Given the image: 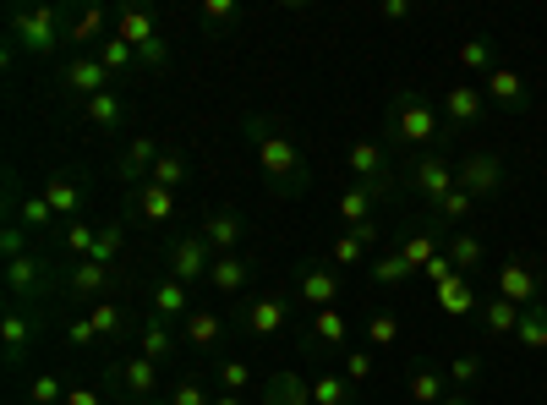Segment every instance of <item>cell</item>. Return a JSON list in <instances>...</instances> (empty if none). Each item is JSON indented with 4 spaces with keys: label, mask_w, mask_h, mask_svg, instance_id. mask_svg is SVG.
<instances>
[{
    "label": "cell",
    "mask_w": 547,
    "mask_h": 405,
    "mask_svg": "<svg viewBox=\"0 0 547 405\" xmlns=\"http://www.w3.org/2000/svg\"><path fill=\"white\" fill-rule=\"evenodd\" d=\"M154 307H159V318H176V312H186V280H165V285H159Z\"/></svg>",
    "instance_id": "30"
},
{
    "label": "cell",
    "mask_w": 547,
    "mask_h": 405,
    "mask_svg": "<svg viewBox=\"0 0 547 405\" xmlns=\"http://www.w3.org/2000/svg\"><path fill=\"white\" fill-rule=\"evenodd\" d=\"M372 241H378V225H356L351 236L334 241V263H356V258H362V252L372 247Z\"/></svg>",
    "instance_id": "21"
},
{
    "label": "cell",
    "mask_w": 547,
    "mask_h": 405,
    "mask_svg": "<svg viewBox=\"0 0 547 405\" xmlns=\"http://www.w3.org/2000/svg\"><path fill=\"white\" fill-rule=\"evenodd\" d=\"M301 302L318 307V312L340 302V269H323V263H318V269H307V280H301Z\"/></svg>",
    "instance_id": "11"
},
{
    "label": "cell",
    "mask_w": 547,
    "mask_h": 405,
    "mask_svg": "<svg viewBox=\"0 0 547 405\" xmlns=\"http://www.w3.org/2000/svg\"><path fill=\"white\" fill-rule=\"evenodd\" d=\"M411 187L422 192L427 203H444L449 192H455V170H449V159L444 154H427L422 165L411 170Z\"/></svg>",
    "instance_id": "8"
},
{
    "label": "cell",
    "mask_w": 547,
    "mask_h": 405,
    "mask_svg": "<svg viewBox=\"0 0 547 405\" xmlns=\"http://www.w3.org/2000/svg\"><path fill=\"white\" fill-rule=\"evenodd\" d=\"M340 214H345V225H351V230H356V225H372V219H367V214H372V192H367V187H351V192L340 198Z\"/></svg>",
    "instance_id": "27"
},
{
    "label": "cell",
    "mask_w": 547,
    "mask_h": 405,
    "mask_svg": "<svg viewBox=\"0 0 547 405\" xmlns=\"http://www.w3.org/2000/svg\"><path fill=\"white\" fill-rule=\"evenodd\" d=\"M214 405H241V400H236V395H219V400H214Z\"/></svg>",
    "instance_id": "60"
},
{
    "label": "cell",
    "mask_w": 547,
    "mask_h": 405,
    "mask_svg": "<svg viewBox=\"0 0 547 405\" xmlns=\"http://www.w3.org/2000/svg\"><path fill=\"white\" fill-rule=\"evenodd\" d=\"M99 61H104V72H110V66H132V61H137V50H132L126 39H104Z\"/></svg>",
    "instance_id": "43"
},
{
    "label": "cell",
    "mask_w": 547,
    "mask_h": 405,
    "mask_svg": "<svg viewBox=\"0 0 547 405\" xmlns=\"http://www.w3.org/2000/svg\"><path fill=\"white\" fill-rule=\"evenodd\" d=\"M137 214L154 219V225H165V219L176 214V198H170V187H143V198H137Z\"/></svg>",
    "instance_id": "22"
},
{
    "label": "cell",
    "mask_w": 547,
    "mask_h": 405,
    "mask_svg": "<svg viewBox=\"0 0 547 405\" xmlns=\"http://www.w3.org/2000/svg\"><path fill=\"white\" fill-rule=\"evenodd\" d=\"M50 400H61V384H55V378H39V384H33V405H50Z\"/></svg>",
    "instance_id": "52"
},
{
    "label": "cell",
    "mask_w": 547,
    "mask_h": 405,
    "mask_svg": "<svg viewBox=\"0 0 547 405\" xmlns=\"http://www.w3.org/2000/svg\"><path fill=\"white\" fill-rule=\"evenodd\" d=\"M28 345V307H11L6 312V356H22Z\"/></svg>",
    "instance_id": "34"
},
{
    "label": "cell",
    "mask_w": 547,
    "mask_h": 405,
    "mask_svg": "<svg viewBox=\"0 0 547 405\" xmlns=\"http://www.w3.org/2000/svg\"><path fill=\"white\" fill-rule=\"evenodd\" d=\"M400 252H405V263H411V269H427V263L438 258V241H433V236H411Z\"/></svg>",
    "instance_id": "37"
},
{
    "label": "cell",
    "mask_w": 547,
    "mask_h": 405,
    "mask_svg": "<svg viewBox=\"0 0 547 405\" xmlns=\"http://www.w3.org/2000/svg\"><path fill=\"white\" fill-rule=\"evenodd\" d=\"M148 159H159V148L148 143V137H137V143H132V159H126V176H132V170H143Z\"/></svg>",
    "instance_id": "46"
},
{
    "label": "cell",
    "mask_w": 547,
    "mask_h": 405,
    "mask_svg": "<svg viewBox=\"0 0 547 405\" xmlns=\"http://www.w3.org/2000/svg\"><path fill=\"white\" fill-rule=\"evenodd\" d=\"M104 280H110V269H104V263H93V258H83V263H77V274H72V291L77 296H93Z\"/></svg>",
    "instance_id": "32"
},
{
    "label": "cell",
    "mask_w": 547,
    "mask_h": 405,
    "mask_svg": "<svg viewBox=\"0 0 547 405\" xmlns=\"http://www.w3.org/2000/svg\"><path fill=\"white\" fill-rule=\"evenodd\" d=\"M66 405H99V395H93V389H72V395H66Z\"/></svg>",
    "instance_id": "58"
},
{
    "label": "cell",
    "mask_w": 547,
    "mask_h": 405,
    "mask_svg": "<svg viewBox=\"0 0 547 405\" xmlns=\"http://www.w3.org/2000/svg\"><path fill=\"white\" fill-rule=\"evenodd\" d=\"M515 345H520V351H547V307H526V312H520Z\"/></svg>",
    "instance_id": "15"
},
{
    "label": "cell",
    "mask_w": 547,
    "mask_h": 405,
    "mask_svg": "<svg viewBox=\"0 0 547 405\" xmlns=\"http://www.w3.org/2000/svg\"><path fill=\"white\" fill-rule=\"evenodd\" d=\"M252 137H258V159H263V176L274 181V187H307V159L296 154V143H290L285 132H274L269 121H252Z\"/></svg>",
    "instance_id": "1"
},
{
    "label": "cell",
    "mask_w": 547,
    "mask_h": 405,
    "mask_svg": "<svg viewBox=\"0 0 547 405\" xmlns=\"http://www.w3.org/2000/svg\"><path fill=\"white\" fill-rule=\"evenodd\" d=\"M6 285H11V296H28L33 285H39V258H11Z\"/></svg>",
    "instance_id": "26"
},
{
    "label": "cell",
    "mask_w": 547,
    "mask_h": 405,
    "mask_svg": "<svg viewBox=\"0 0 547 405\" xmlns=\"http://www.w3.org/2000/svg\"><path fill=\"white\" fill-rule=\"evenodd\" d=\"M186 340L214 345V340H219V318H214V312H192V323H186Z\"/></svg>",
    "instance_id": "39"
},
{
    "label": "cell",
    "mask_w": 547,
    "mask_h": 405,
    "mask_svg": "<svg viewBox=\"0 0 547 405\" xmlns=\"http://www.w3.org/2000/svg\"><path fill=\"white\" fill-rule=\"evenodd\" d=\"M121 115H126V104H121V94H110V88H104L99 99H88V121L93 126H121Z\"/></svg>",
    "instance_id": "24"
},
{
    "label": "cell",
    "mask_w": 547,
    "mask_h": 405,
    "mask_svg": "<svg viewBox=\"0 0 547 405\" xmlns=\"http://www.w3.org/2000/svg\"><path fill=\"white\" fill-rule=\"evenodd\" d=\"M115 247H121V225H104V230H99V241H93V252H88V258H93V263H104V269H110Z\"/></svg>",
    "instance_id": "41"
},
{
    "label": "cell",
    "mask_w": 547,
    "mask_h": 405,
    "mask_svg": "<svg viewBox=\"0 0 547 405\" xmlns=\"http://www.w3.org/2000/svg\"><path fill=\"white\" fill-rule=\"evenodd\" d=\"M389 132L400 137V143H433V137H444V132H438V110L416 94V88H400V94H394Z\"/></svg>",
    "instance_id": "2"
},
{
    "label": "cell",
    "mask_w": 547,
    "mask_h": 405,
    "mask_svg": "<svg viewBox=\"0 0 547 405\" xmlns=\"http://www.w3.org/2000/svg\"><path fill=\"white\" fill-rule=\"evenodd\" d=\"M537 291H542V269L531 258H509L498 269V296L515 307H537Z\"/></svg>",
    "instance_id": "6"
},
{
    "label": "cell",
    "mask_w": 547,
    "mask_h": 405,
    "mask_svg": "<svg viewBox=\"0 0 547 405\" xmlns=\"http://www.w3.org/2000/svg\"><path fill=\"white\" fill-rule=\"evenodd\" d=\"M181 181H186L181 154H159V159H154V187H181Z\"/></svg>",
    "instance_id": "36"
},
{
    "label": "cell",
    "mask_w": 547,
    "mask_h": 405,
    "mask_svg": "<svg viewBox=\"0 0 547 405\" xmlns=\"http://www.w3.org/2000/svg\"><path fill=\"white\" fill-rule=\"evenodd\" d=\"M66 241H72V252H77V258H88V252H93V241H99V236H93L88 225H72V236H66Z\"/></svg>",
    "instance_id": "50"
},
{
    "label": "cell",
    "mask_w": 547,
    "mask_h": 405,
    "mask_svg": "<svg viewBox=\"0 0 547 405\" xmlns=\"http://www.w3.org/2000/svg\"><path fill=\"white\" fill-rule=\"evenodd\" d=\"M165 405H176V400H165Z\"/></svg>",
    "instance_id": "61"
},
{
    "label": "cell",
    "mask_w": 547,
    "mask_h": 405,
    "mask_svg": "<svg viewBox=\"0 0 547 405\" xmlns=\"http://www.w3.org/2000/svg\"><path fill=\"white\" fill-rule=\"evenodd\" d=\"M219 378H225V389H230V395L252 384V373H247V367H241V362H225V373H219Z\"/></svg>",
    "instance_id": "49"
},
{
    "label": "cell",
    "mask_w": 547,
    "mask_h": 405,
    "mask_svg": "<svg viewBox=\"0 0 547 405\" xmlns=\"http://www.w3.org/2000/svg\"><path fill=\"white\" fill-rule=\"evenodd\" d=\"M345 373H351V384H356V378H367V373H372V356H367V351H351V362H345Z\"/></svg>",
    "instance_id": "54"
},
{
    "label": "cell",
    "mask_w": 547,
    "mask_h": 405,
    "mask_svg": "<svg viewBox=\"0 0 547 405\" xmlns=\"http://www.w3.org/2000/svg\"><path fill=\"white\" fill-rule=\"evenodd\" d=\"M285 302H279V296H263V302H252L247 307V323H252V334H274L279 323H285Z\"/></svg>",
    "instance_id": "19"
},
{
    "label": "cell",
    "mask_w": 547,
    "mask_h": 405,
    "mask_svg": "<svg viewBox=\"0 0 547 405\" xmlns=\"http://www.w3.org/2000/svg\"><path fill=\"white\" fill-rule=\"evenodd\" d=\"M476 373H482V356H455V367H449V378H455V384H471Z\"/></svg>",
    "instance_id": "48"
},
{
    "label": "cell",
    "mask_w": 547,
    "mask_h": 405,
    "mask_svg": "<svg viewBox=\"0 0 547 405\" xmlns=\"http://www.w3.org/2000/svg\"><path fill=\"white\" fill-rule=\"evenodd\" d=\"M269 405H312V389L301 378H274L269 384Z\"/></svg>",
    "instance_id": "28"
},
{
    "label": "cell",
    "mask_w": 547,
    "mask_h": 405,
    "mask_svg": "<svg viewBox=\"0 0 547 405\" xmlns=\"http://www.w3.org/2000/svg\"><path fill=\"white\" fill-rule=\"evenodd\" d=\"M115 39L132 44L143 66H159V61H165V39L154 33V17H148V11H121V22H115Z\"/></svg>",
    "instance_id": "4"
},
{
    "label": "cell",
    "mask_w": 547,
    "mask_h": 405,
    "mask_svg": "<svg viewBox=\"0 0 547 405\" xmlns=\"http://www.w3.org/2000/svg\"><path fill=\"white\" fill-rule=\"evenodd\" d=\"M61 11L55 6H39V11H17V39L28 44L33 55H50L55 44H61Z\"/></svg>",
    "instance_id": "5"
},
{
    "label": "cell",
    "mask_w": 547,
    "mask_h": 405,
    "mask_svg": "<svg viewBox=\"0 0 547 405\" xmlns=\"http://www.w3.org/2000/svg\"><path fill=\"white\" fill-rule=\"evenodd\" d=\"M247 263L236 258V252H230V258H214V269H208V280H214V291H241V285H247Z\"/></svg>",
    "instance_id": "20"
},
{
    "label": "cell",
    "mask_w": 547,
    "mask_h": 405,
    "mask_svg": "<svg viewBox=\"0 0 547 405\" xmlns=\"http://www.w3.org/2000/svg\"><path fill=\"white\" fill-rule=\"evenodd\" d=\"M143 356H148V362H165V356H170V334L159 329V323H148V329H143Z\"/></svg>",
    "instance_id": "44"
},
{
    "label": "cell",
    "mask_w": 547,
    "mask_h": 405,
    "mask_svg": "<svg viewBox=\"0 0 547 405\" xmlns=\"http://www.w3.org/2000/svg\"><path fill=\"white\" fill-rule=\"evenodd\" d=\"M444 395H449V389H444V378H438V373H416L411 378V400L416 405H444Z\"/></svg>",
    "instance_id": "33"
},
{
    "label": "cell",
    "mask_w": 547,
    "mask_h": 405,
    "mask_svg": "<svg viewBox=\"0 0 547 405\" xmlns=\"http://www.w3.org/2000/svg\"><path fill=\"white\" fill-rule=\"evenodd\" d=\"M438 302H444V312H476L482 307L471 296V274H449V280L438 285Z\"/></svg>",
    "instance_id": "17"
},
{
    "label": "cell",
    "mask_w": 547,
    "mask_h": 405,
    "mask_svg": "<svg viewBox=\"0 0 547 405\" xmlns=\"http://www.w3.org/2000/svg\"><path fill=\"white\" fill-rule=\"evenodd\" d=\"M455 187L471 192V198H487V192L504 187V159L498 154H471L465 165L455 170Z\"/></svg>",
    "instance_id": "7"
},
{
    "label": "cell",
    "mask_w": 547,
    "mask_h": 405,
    "mask_svg": "<svg viewBox=\"0 0 547 405\" xmlns=\"http://www.w3.org/2000/svg\"><path fill=\"white\" fill-rule=\"evenodd\" d=\"M121 384L132 389L137 400H148V395H154V389H159V378H154V362H148V356H132V362L121 367Z\"/></svg>",
    "instance_id": "18"
},
{
    "label": "cell",
    "mask_w": 547,
    "mask_h": 405,
    "mask_svg": "<svg viewBox=\"0 0 547 405\" xmlns=\"http://www.w3.org/2000/svg\"><path fill=\"white\" fill-rule=\"evenodd\" d=\"M444 115H449V126H476L487 115V99H482V88H471V83H455V88H444Z\"/></svg>",
    "instance_id": "9"
},
{
    "label": "cell",
    "mask_w": 547,
    "mask_h": 405,
    "mask_svg": "<svg viewBox=\"0 0 547 405\" xmlns=\"http://www.w3.org/2000/svg\"><path fill=\"white\" fill-rule=\"evenodd\" d=\"M487 94H493L498 104H509V110H520V104L531 99V88H526V77H520L515 66H493V72H487Z\"/></svg>",
    "instance_id": "12"
},
{
    "label": "cell",
    "mask_w": 547,
    "mask_h": 405,
    "mask_svg": "<svg viewBox=\"0 0 547 405\" xmlns=\"http://www.w3.org/2000/svg\"><path fill=\"white\" fill-rule=\"evenodd\" d=\"M22 225H50V198H28V203H22Z\"/></svg>",
    "instance_id": "47"
},
{
    "label": "cell",
    "mask_w": 547,
    "mask_h": 405,
    "mask_svg": "<svg viewBox=\"0 0 547 405\" xmlns=\"http://www.w3.org/2000/svg\"><path fill=\"white\" fill-rule=\"evenodd\" d=\"M66 83H72L77 94L99 99V94H104V61H83V55H77V61L66 66Z\"/></svg>",
    "instance_id": "16"
},
{
    "label": "cell",
    "mask_w": 547,
    "mask_h": 405,
    "mask_svg": "<svg viewBox=\"0 0 547 405\" xmlns=\"http://www.w3.org/2000/svg\"><path fill=\"white\" fill-rule=\"evenodd\" d=\"M236 241H241V219L236 214H214L203 225V247L219 252V258H230V247H236Z\"/></svg>",
    "instance_id": "14"
},
{
    "label": "cell",
    "mask_w": 547,
    "mask_h": 405,
    "mask_svg": "<svg viewBox=\"0 0 547 405\" xmlns=\"http://www.w3.org/2000/svg\"><path fill=\"white\" fill-rule=\"evenodd\" d=\"M367 334H372V345H394L400 340V318H394V312H378V318L367 323Z\"/></svg>",
    "instance_id": "42"
},
{
    "label": "cell",
    "mask_w": 547,
    "mask_h": 405,
    "mask_svg": "<svg viewBox=\"0 0 547 405\" xmlns=\"http://www.w3.org/2000/svg\"><path fill=\"white\" fill-rule=\"evenodd\" d=\"M444 405H465V395H460V389H455V395H444Z\"/></svg>",
    "instance_id": "59"
},
{
    "label": "cell",
    "mask_w": 547,
    "mask_h": 405,
    "mask_svg": "<svg viewBox=\"0 0 547 405\" xmlns=\"http://www.w3.org/2000/svg\"><path fill=\"white\" fill-rule=\"evenodd\" d=\"M93 334H99V329H93V318H88V323H83V318H77V323H72V340H77V345H88V340H93Z\"/></svg>",
    "instance_id": "57"
},
{
    "label": "cell",
    "mask_w": 547,
    "mask_h": 405,
    "mask_svg": "<svg viewBox=\"0 0 547 405\" xmlns=\"http://www.w3.org/2000/svg\"><path fill=\"white\" fill-rule=\"evenodd\" d=\"M351 176H356V187L372 192V198H383V192L394 187V181H389V154H383V143H372V137L351 143Z\"/></svg>",
    "instance_id": "3"
},
{
    "label": "cell",
    "mask_w": 547,
    "mask_h": 405,
    "mask_svg": "<svg viewBox=\"0 0 547 405\" xmlns=\"http://www.w3.org/2000/svg\"><path fill=\"white\" fill-rule=\"evenodd\" d=\"M312 334H318L323 345H345V312H334V307H323L318 318H312Z\"/></svg>",
    "instance_id": "29"
},
{
    "label": "cell",
    "mask_w": 547,
    "mask_h": 405,
    "mask_svg": "<svg viewBox=\"0 0 547 405\" xmlns=\"http://www.w3.org/2000/svg\"><path fill=\"white\" fill-rule=\"evenodd\" d=\"M471 203H476L471 192H460V187H455L444 203H433V208H438V219H444V225H455V219H465V214H471Z\"/></svg>",
    "instance_id": "40"
},
{
    "label": "cell",
    "mask_w": 547,
    "mask_h": 405,
    "mask_svg": "<svg viewBox=\"0 0 547 405\" xmlns=\"http://www.w3.org/2000/svg\"><path fill=\"white\" fill-rule=\"evenodd\" d=\"M170 269H176V280H208V269H214V258H208L203 236L181 241V247L170 252Z\"/></svg>",
    "instance_id": "10"
},
{
    "label": "cell",
    "mask_w": 547,
    "mask_h": 405,
    "mask_svg": "<svg viewBox=\"0 0 547 405\" xmlns=\"http://www.w3.org/2000/svg\"><path fill=\"white\" fill-rule=\"evenodd\" d=\"M476 312H482V329L493 334V340H504V334L520 329V312H526V307H515V302H504V296H493V302H482Z\"/></svg>",
    "instance_id": "13"
},
{
    "label": "cell",
    "mask_w": 547,
    "mask_h": 405,
    "mask_svg": "<svg viewBox=\"0 0 547 405\" xmlns=\"http://www.w3.org/2000/svg\"><path fill=\"white\" fill-rule=\"evenodd\" d=\"M460 66H465V72H487V66H493V44H487V39H465L460 44Z\"/></svg>",
    "instance_id": "35"
},
{
    "label": "cell",
    "mask_w": 547,
    "mask_h": 405,
    "mask_svg": "<svg viewBox=\"0 0 547 405\" xmlns=\"http://www.w3.org/2000/svg\"><path fill=\"white\" fill-rule=\"evenodd\" d=\"M44 198H50V208H55V214H72V208H77V187H72V181H61V176H50Z\"/></svg>",
    "instance_id": "38"
},
{
    "label": "cell",
    "mask_w": 547,
    "mask_h": 405,
    "mask_svg": "<svg viewBox=\"0 0 547 405\" xmlns=\"http://www.w3.org/2000/svg\"><path fill=\"white\" fill-rule=\"evenodd\" d=\"M312 405H351V378H340V373L318 378L312 384Z\"/></svg>",
    "instance_id": "23"
},
{
    "label": "cell",
    "mask_w": 547,
    "mask_h": 405,
    "mask_svg": "<svg viewBox=\"0 0 547 405\" xmlns=\"http://www.w3.org/2000/svg\"><path fill=\"white\" fill-rule=\"evenodd\" d=\"M230 17H236L230 0H208V6H203V22H230Z\"/></svg>",
    "instance_id": "51"
},
{
    "label": "cell",
    "mask_w": 547,
    "mask_h": 405,
    "mask_svg": "<svg viewBox=\"0 0 547 405\" xmlns=\"http://www.w3.org/2000/svg\"><path fill=\"white\" fill-rule=\"evenodd\" d=\"M411 263H405V252H383V258L378 263H372V280H378V285H400V280H411Z\"/></svg>",
    "instance_id": "25"
},
{
    "label": "cell",
    "mask_w": 547,
    "mask_h": 405,
    "mask_svg": "<svg viewBox=\"0 0 547 405\" xmlns=\"http://www.w3.org/2000/svg\"><path fill=\"white\" fill-rule=\"evenodd\" d=\"M6 258H22V225L6 230Z\"/></svg>",
    "instance_id": "56"
},
{
    "label": "cell",
    "mask_w": 547,
    "mask_h": 405,
    "mask_svg": "<svg viewBox=\"0 0 547 405\" xmlns=\"http://www.w3.org/2000/svg\"><path fill=\"white\" fill-rule=\"evenodd\" d=\"M104 28V11H88V17L83 22H77V28H72V39H93V33H99Z\"/></svg>",
    "instance_id": "53"
},
{
    "label": "cell",
    "mask_w": 547,
    "mask_h": 405,
    "mask_svg": "<svg viewBox=\"0 0 547 405\" xmlns=\"http://www.w3.org/2000/svg\"><path fill=\"white\" fill-rule=\"evenodd\" d=\"M170 400H176V405H208V395H203V389H197V384H181V389H176V395H170Z\"/></svg>",
    "instance_id": "55"
},
{
    "label": "cell",
    "mask_w": 547,
    "mask_h": 405,
    "mask_svg": "<svg viewBox=\"0 0 547 405\" xmlns=\"http://www.w3.org/2000/svg\"><path fill=\"white\" fill-rule=\"evenodd\" d=\"M449 263H455L460 274H471L476 263H482V241H476V236H455V241H449Z\"/></svg>",
    "instance_id": "31"
},
{
    "label": "cell",
    "mask_w": 547,
    "mask_h": 405,
    "mask_svg": "<svg viewBox=\"0 0 547 405\" xmlns=\"http://www.w3.org/2000/svg\"><path fill=\"white\" fill-rule=\"evenodd\" d=\"M93 329H99V334H115V329H121V307L99 302V307H93Z\"/></svg>",
    "instance_id": "45"
}]
</instances>
